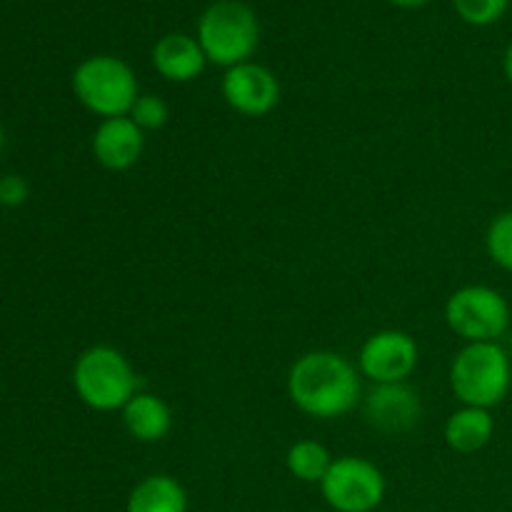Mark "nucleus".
<instances>
[{
    "label": "nucleus",
    "mask_w": 512,
    "mask_h": 512,
    "mask_svg": "<svg viewBox=\"0 0 512 512\" xmlns=\"http://www.w3.org/2000/svg\"><path fill=\"white\" fill-rule=\"evenodd\" d=\"M288 395L300 413L315 420H335L360 403V370L345 355L313 350L300 355L288 373Z\"/></svg>",
    "instance_id": "1"
},
{
    "label": "nucleus",
    "mask_w": 512,
    "mask_h": 512,
    "mask_svg": "<svg viewBox=\"0 0 512 512\" xmlns=\"http://www.w3.org/2000/svg\"><path fill=\"white\" fill-rule=\"evenodd\" d=\"M450 388L463 405L495 408L512 388L510 355L500 343H468L450 363Z\"/></svg>",
    "instance_id": "2"
},
{
    "label": "nucleus",
    "mask_w": 512,
    "mask_h": 512,
    "mask_svg": "<svg viewBox=\"0 0 512 512\" xmlns=\"http://www.w3.org/2000/svg\"><path fill=\"white\" fill-rule=\"evenodd\" d=\"M73 388L80 403L98 413H115L138 393V373L130 360L110 345H93L75 360Z\"/></svg>",
    "instance_id": "3"
},
{
    "label": "nucleus",
    "mask_w": 512,
    "mask_h": 512,
    "mask_svg": "<svg viewBox=\"0 0 512 512\" xmlns=\"http://www.w3.org/2000/svg\"><path fill=\"white\" fill-rule=\"evenodd\" d=\"M260 40L258 18L238 0H218L210 5L198 23V43L208 63L220 68H235L248 63Z\"/></svg>",
    "instance_id": "4"
},
{
    "label": "nucleus",
    "mask_w": 512,
    "mask_h": 512,
    "mask_svg": "<svg viewBox=\"0 0 512 512\" xmlns=\"http://www.w3.org/2000/svg\"><path fill=\"white\" fill-rule=\"evenodd\" d=\"M73 93L85 110L108 120L128 115L140 88L125 60L115 55H93L75 68Z\"/></svg>",
    "instance_id": "5"
},
{
    "label": "nucleus",
    "mask_w": 512,
    "mask_h": 512,
    "mask_svg": "<svg viewBox=\"0 0 512 512\" xmlns=\"http://www.w3.org/2000/svg\"><path fill=\"white\" fill-rule=\"evenodd\" d=\"M445 320L465 343H498L510 328V305L500 290L465 285L445 303Z\"/></svg>",
    "instance_id": "6"
},
{
    "label": "nucleus",
    "mask_w": 512,
    "mask_h": 512,
    "mask_svg": "<svg viewBox=\"0 0 512 512\" xmlns=\"http://www.w3.org/2000/svg\"><path fill=\"white\" fill-rule=\"evenodd\" d=\"M385 488L383 470L358 455L335 458L320 483L325 503L335 512H373L383 503Z\"/></svg>",
    "instance_id": "7"
},
{
    "label": "nucleus",
    "mask_w": 512,
    "mask_h": 512,
    "mask_svg": "<svg viewBox=\"0 0 512 512\" xmlns=\"http://www.w3.org/2000/svg\"><path fill=\"white\" fill-rule=\"evenodd\" d=\"M420 360L418 343L403 330H380L370 335L358 355V370L375 385L405 383Z\"/></svg>",
    "instance_id": "8"
},
{
    "label": "nucleus",
    "mask_w": 512,
    "mask_h": 512,
    "mask_svg": "<svg viewBox=\"0 0 512 512\" xmlns=\"http://www.w3.org/2000/svg\"><path fill=\"white\" fill-rule=\"evenodd\" d=\"M223 98L245 118H263L273 113L280 100V83L265 65L240 63L223 75Z\"/></svg>",
    "instance_id": "9"
},
{
    "label": "nucleus",
    "mask_w": 512,
    "mask_h": 512,
    "mask_svg": "<svg viewBox=\"0 0 512 512\" xmlns=\"http://www.w3.org/2000/svg\"><path fill=\"white\" fill-rule=\"evenodd\" d=\"M365 423L383 435H400L413 430L423 418L420 395L405 383L375 385L363 400Z\"/></svg>",
    "instance_id": "10"
},
{
    "label": "nucleus",
    "mask_w": 512,
    "mask_h": 512,
    "mask_svg": "<svg viewBox=\"0 0 512 512\" xmlns=\"http://www.w3.org/2000/svg\"><path fill=\"white\" fill-rule=\"evenodd\" d=\"M145 150V130H140L128 115L100 120L93 133V155L105 170L123 173L130 170Z\"/></svg>",
    "instance_id": "11"
},
{
    "label": "nucleus",
    "mask_w": 512,
    "mask_h": 512,
    "mask_svg": "<svg viewBox=\"0 0 512 512\" xmlns=\"http://www.w3.org/2000/svg\"><path fill=\"white\" fill-rule=\"evenodd\" d=\"M203 48L185 33H170L160 38L153 48V65L170 83H190L205 70Z\"/></svg>",
    "instance_id": "12"
},
{
    "label": "nucleus",
    "mask_w": 512,
    "mask_h": 512,
    "mask_svg": "<svg viewBox=\"0 0 512 512\" xmlns=\"http://www.w3.org/2000/svg\"><path fill=\"white\" fill-rule=\"evenodd\" d=\"M120 413L125 430L138 443H160L173 430V410L155 393L138 390Z\"/></svg>",
    "instance_id": "13"
},
{
    "label": "nucleus",
    "mask_w": 512,
    "mask_h": 512,
    "mask_svg": "<svg viewBox=\"0 0 512 512\" xmlns=\"http://www.w3.org/2000/svg\"><path fill=\"white\" fill-rule=\"evenodd\" d=\"M495 420L490 410L485 408H470L463 405L455 410L445 423V443L455 450V453L473 455L483 450L485 445L493 440Z\"/></svg>",
    "instance_id": "14"
},
{
    "label": "nucleus",
    "mask_w": 512,
    "mask_h": 512,
    "mask_svg": "<svg viewBox=\"0 0 512 512\" xmlns=\"http://www.w3.org/2000/svg\"><path fill=\"white\" fill-rule=\"evenodd\" d=\"M125 512H188V493L173 475H148L130 490Z\"/></svg>",
    "instance_id": "15"
},
{
    "label": "nucleus",
    "mask_w": 512,
    "mask_h": 512,
    "mask_svg": "<svg viewBox=\"0 0 512 512\" xmlns=\"http://www.w3.org/2000/svg\"><path fill=\"white\" fill-rule=\"evenodd\" d=\"M285 465H288V473L300 483L320 485L330 465H333V455L318 440H298V443L290 445L288 455H285Z\"/></svg>",
    "instance_id": "16"
},
{
    "label": "nucleus",
    "mask_w": 512,
    "mask_h": 512,
    "mask_svg": "<svg viewBox=\"0 0 512 512\" xmlns=\"http://www.w3.org/2000/svg\"><path fill=\"white\" fill-rule=\"evenodd\" d=\"M485 248L495 265L512 273V210L495 215L485 233Z\"/></svg>",
    "instance_id": "17"
},
{
    "label": "nucleus",
    "mask_w": 512,
    "mask_h": 512,
    "mask_svg": "<svg viewBox=\"0 0 512 512\" xmlns=\"http://www.w3.org/2000/svg\"><path fill=\"white\" fill-rule=\"evenodd\" d=\"M128 118L133 120L140 130L148 133V130H160L165 123H168L170 110L163 98H158V95L153 93H145V95H138V100H135L133 108H130Z\"/></svg>",
    "instance_id": "18"
},
{
    "label": "nucleus",
    "mask_w": 512,
    "mask_h": 512,
    "mask_svg": "<svg viewBox=\"0 0 512 512\" xmlns=\"http://www.w3.org/2000/svg\"><path fill=\"white\" fill-rule=\"evenodd\" d=\"M460 18L470 25H490L508 10L510 0H453Z\"/></svg>",
    "instance_id": "19"
},
{
    "label": "nucleus",
    "mask_w": 512,
    "mask_h": 512,
    "mask_svg": "<svg viewBox=\"0 0 512 512\" xmlns=\"http://www.w3.org/2000/svg\"><path fill=\"white\" fill-rule=\"evenodd\" d=\"M28 183H25L20 175H5L0 178V205H8V208H18L28 200Z\"/></svg>",
    "instance_id": "20"
},
{
    "label": "nucleus",
    "mask_w": 512,
    "mask_h": 512,
    "mask_svg": "<svg viewBox=\"0 0 512 512\" xmlns=\"http://www.w3.org/2000/svg\"><path fill=\"white\" fill-rule=\"evenodd\" d=\"M503 70H505V78H508V83L512 85V43H510V48H508V50H505Z\"/></svg>",
    "instance_id": "21"
},
{
    "label": "nucleus",
    "mask_w": 512,
    "mask_h": 512,
    "mask_svg": "<svg viewBox=\"0 0 512 512\" xmlns=\"http://www.w3.org/2000/svg\"><path fill=\"white\" fill-rule=\"evenodd\" d=\"M390 3L400 5V8H420V5H425L428 0H390Z\"/></svg>",
    "instance_id": "22"
},
{
    "label": "nucleus",
    "mask_w": 512,
    "mask_h": 512,
    "mask_svg": "<svg viewBox=\"0 0 512 512\" xmlns=\"http://www.w3.org/2000/svg\"><path fill=\"white\" fill-rule=\"evenodd\" d=\"M3 145H5V135H3V125H0V153H3Z\"/></svg>",
    "instance_id": "23"
}]
</instances>
